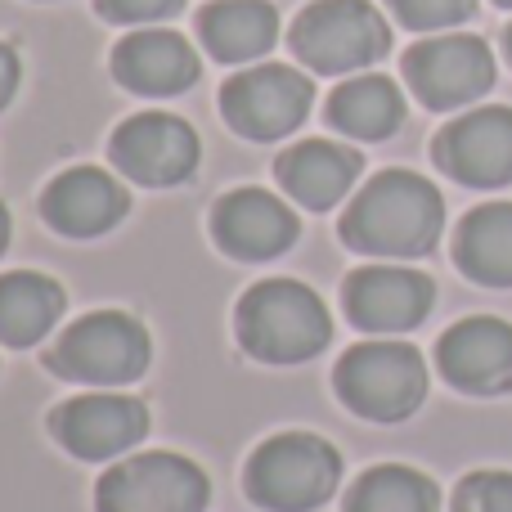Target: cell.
Masks as SVG:
<instances>
[{"label":"cell","mask_w":512,"mask_h":512,"mask_svg":"<svg viewBox=\"0 0 512 512\" xmlns=\"http://www.w3.org/2000/svg\"><path fill=\"white\" fill-rule=\"evenodd\" d=\"M445 203L414 171H382L342 216V239L364 256H423L436 248Z\"/></svg>","instance_id":"obj_1"},{"label":"cell","mask_w":512,"mask_h":512,"mask_svg":"<svg viewBox=\"0 0 512 512\" xmlns=\"http://www.w3.org/2000/svg\"><path fill=\"white\" fill-rule=\"evenodd\" d=\"M50 427L63 441V450H72L77 459L99 463V459H113V454L131 450L149 432V414L131 396H77L63 409H54Z\"/></svg>","instance_id":"obj_15"},{"label":"cell","mask_w":512,"mask_h":512,"mask_svg":"<svg viewBox=\"0 0 512 512\" xmlns=\"http://www.w3.org/2000/svg\"><path fill=\"white\" fill-rule=\"evenodd\" d=\"M328 122L351 140H387L405 122V95L396 90V81L364 72L328 95Z\"/></svg>","instance_id":"obj_20"},{"label":"cell","mask_w":512,"mask_h":512,"mask_svg":"<svg viewBox=\"0 0 512 512\" xmlns=\"http://www.w3.org/2000/svg\"><path fill=\"white\" fill-rule=\"evenodd\" d=\"M337 396L373 423H400L427 396L423 355L409 342H360L342 355L333 373Z\"/></svg>","instance_id":"obj_4"},{"label":"cell","mask_w":512,"mask_h":512,"mask_svg":"<svg viewBox=\"0 0 512 512\" xmlns=\"http://www.w3.org/2000/svg\"><path fill=\"white\" fill-rule=\"evenodd\" d=\"M113 153L117 171L135 185H149V189H171L180 180L194 176L198 167V135L189 122L171 113H135L126 117L122 126L113 131Z\"/></svg>","instance_id":"obj_10"},{"label":"cell","mask_w":512,"mask_h":512,"mask_svg":"<svg viewBox=\"0 0 512 512\" xmlns=\"http://www.w3.org/2000/svg\"><path fill=\"white\" fill-rule=\"evenodd\" d=\"M292 54L319 77H342L378 63L391 50V27L369 0H315L288 32Z\"/></svg>","instance_id":"obj_3"},{"label":"cell","mask_w":512,"mask_h":512,"mask_svg":"<svg viewBox=\"0 0 512 512\" xmlns=\"http://www.w3.org/2000/svg\"><path fill=\"white\" fill-rule=\"evenodd\" d=\"M180 9H185V0H99V14L108 23H162Z\"/></svg>","instance_id":"obj_26"},{"label":"cell","mask_w":512,"mask_h":512,"mask_svg":"<svg viewBox=\"0 0 512 512\" xmlns=\"http://www.w3.org/2000/svg\"><path fill=\"white\" fill-rule=\"evenodd\" d=\"M18 81H23V59L0 41V113L9 108V99L18 95Z\"/></svg>","instance_id":"obj_27"},{"label":"cell","mask_w":512,"mask_h":512,"mask_svg":"<svg viewBox=\"0 0 512 512\" xmlns=\"http://www.w3.org/2000/svg\"><path fill=\"white\" fill-rule=\"evenodd\" d=\"M198 36L216 63H252L279 41V9L270 0H212L198 14Z\"/></svg>","instance_id":"obj_19"},{"label":"cell","mask_w":512,"mask_h":512,"mask_svg":"<svg viewBox=\"0 0 512 512\" xmlns=\"http://www.w3.org/2000/svg\"><path fill=\"white\" fill-rule=\"evenodd\" d=\"M95 504L99 512H203L207 477L180 454H135L99 481Z\"/></svg>","instance_id":"obj_9"},{"label":"cell","mask_w":512,"mask_h":512,"mask_svg":"<svg viewBox=\"0 0 512 512\" xmlns=\"http://www.w3.org/2000/svg\"><path fill=\"white\" fill-rule=\"evenodd\" d=\"M454 512H512V472H472L454 490Z\"/></svg>","instance_id":"obj_25"},{"label":"cell","mask_w":512,"mask_h":512,"mask_svg":"<svg viewBox=\"0 0 512 512\" xmlns=\"http://www.w3.org/2000/svg\"><path fill=\"white\" fill-rule=\"evenodd\" d=\"M441 373L468 396L512 391V324L495 315H472L454 324L436 346Z\"/></svg>","instance_id":"obj_14"},{"label":"cell","mask_w":512,"mask_h":512,"mask_svg":"<svg viewBox=\"0 0 512 512\" xmlns=\"http://www.w3.org/2000/svg\"><path fill=\"white\" fill-rule=\"evenodd\" d=\"M454 256L468 279L486 288H512V203H486L463 216Z\"/></svg>","instance_id":"obj_22"},{"label":"cell","mask_w":512,"mask_h":512,"mask_svg":"<svg viewBox=\"0 0 512 512\" xmlns=\"http://www.w3.org/2000/svg\"><path fill=\"white\" fill-rule=\"evenodd\" d=\"M495 5H504V9H512V0H495Z\"/></svg>","instance_id":"obj_30"},{"label":"cell","mask_w":512,"mask_h":512,"mask_svg":"<svg viewBox=\"0 0 512 512\" xmlns=\"http://www.w3.org/2000/svg\"><path fill=\"white\" fill-rule=\"evenodd\" d=\"M450 180L472 189H499L512 180V108H472L454 117L432 144Z\"/></svg>","instance_id":"obj_11"},{"label":"cell","mask_w":512,"mask_h":512,"mask_svg":"<svg viewBox=\"0 0 512 512\" xmlns=\"http://www.w3.org/2000/svg\"><path fill=\"white\" fill-rule=\"evenodd\" d=\"M405 81L427 108L450 113V108L472 104L495 86V54L481 36L445 32L432 41H418L405 54Z\"/></svg>","instance_id":"obj_8"},{"label":"cell","mask_w":512,"mask_h":512,"mask_svg":"<svg viewBox=\"0 0 512 512\" xmlns=\"http://www.w3.org/2000/svg\"><path fill=\"white\" fill-rule=\"evenodd\" d=\"M198 72H203V63H198L194 45L180 32H171V27H135L113 50L117 86L135 90L144 99L185 95L198 81Z\"/></svg>","instance_id":"obj_13"},{"label":"cell","mask_w":512,"mask_h":512,"mask_svg":"<svg viewBox=\"0 0 512 512\" xmlns=\"http://www.w3.org/2000/svg\"><path fill=\"white\" fill-rule=\"evenodd\" d=\"M315 104V81L288 63H256L221 86V113L248 140H283L306 122Z\"/></svg>","instance_id":"obj_7"},{"label":"cell","mask_w":512,"mask_h":512,"mask_svg":"<svg viewBox=\"0 0 512 512\" xmlns=\"http://www.w3.org/2000/svg\"><path fill=\"white\" fill-rule=\"evenodd\" d=\"M441 495L414 468H373L355 481L346 512H436Z\"/></svg>","instance_id":"obj_23"},{"label":"cell","mask_w":512,"mask_h":512,"mask_svg":"<svg viewBox=\"0 0 512 512\" xmlns=\"http://www.w3.org/2000/svg\"><path fill=\"white\" fill-rule=\"evenodd\" d=\"M360 167V153L333 140H301L274 162L279 185L310 212H328L333 203H342L351 194V185L360 180Z\"/></svg>","instance_id":"obj_18"},{"label":"cell","mask_w":512,"mask_h":512,"mask_svg":"<svg viewBox=\"0 0 512 512\" xmlns=\"http://www.w3.org/2000/svg\"><path fill=\"white\" fill-rule=\"evenodd\" d=\"M5 243H9V212H5V203H0V252H5Z\"/></svg>","instance_id":"obj_28"},{"label":"cell","mask_w":512,"mask_h":512,"mask_svg":"<svg viewBox=\"0 0 512 512\" xmlns=\"http://www.w3.org/2000/svg\"><path fill=\"white\" fill-rule=\"evenodd\" d=\"M239 342L261 364H301L328 346V310L306 283L265 279L239 306Z\"/></svg>","instance_id":"obj_2"},{"label":"cell","mask_w":512,"mask_h":512,"mask_svg":"<svg viewBox=\"0 0 512 512\" xmlns=\"http://www.w3.org/2000/svg\"><path fill=\"white\" fill-rule=\"evenodd\" d=\"M216 243L239 261H270L297 239V216L265 189H234L216 203Z\"/></svg>","instance_id":"obj_16"},{"label":"cell","mask_w":512,"mask_h":512,"mask_svg":"<svg viewBox=\"0 0 512 512\" xmlns=\"http://www.w3.org/2000/svg\"><path fill=\"white\" fill-rule=\"evenodd\" d=\"M41 212L68 239H95L126 216V189L99 167H72L50 180Z\"/></svg>","instance_id":"obj_17"},{"label":"cell","mask_w":512,"mask_h":512,"mask_svg":"<svg viewBox=\"0 0 512 512\" xmlns=\"http://www.w3.org/2000/svg\"><path fill=\"white\" fill-rule=\"evenodd\" d=\"M149 369V333L122 310L77 319L54 346V373L90 387H126Z\"/></svg>","instance_id":"obj_6"},{"label":"cell","mask_w":512,"mask_h":512,"mask_svg":"<svg viewBox=\"0 0 512 512\" xmlns=\"http://www.w3.org/2000/svg\"><path fill=\"white\" fill-rule=\"evenodd\" d=\"M387 5L414 32H445L477 14V0H387Z\"/></svg>","instance_id":"obj_24"},{"label":"cell","mask_w":512,"mask_h":512,"mask_svg":"<svg viewBox=\"0 0 512 512\" xmlns=\"http://www.w3.org/2000/svg\"><path fill=\"white\" fill-rule=\"evenodd\" d=\"M432 279L409 265H364L346 279V315L364 333H405L432 310Z\"/></svg>","instance_id":"obj_12"},{"label":"cell","mask_w":512,"mask_h":512,"mask_svg":"<svg viewBox=\"0 0 512 512\" xmlns=\"http://www.w3.org/2000/svg\"><path fill=\"white\" fill-rule=\"evenodd\" d=\"M504 41H508V59H512V27H508V36H504Z\"/></svg>","instance_id":"obj_29"},{"label":"cell","mask_w":512,"mask_h":512,"mask_svg":"<svg viewBox=\"0 0 512 512\" xmlns=\"http://www.w3.org/2000/svg\"><path fill=\"white\" fill-rule=\"evenodd\" d=\"M63 315V288L50 274L14 270L0 274V342L5 346H32L59 324Z\"/></svg>","instance_id":"obj_21"},{"label":"cell","mask_w":512,"mask_h":512,"mask_svg":"<svg viewBox=\"0 0 512 512\" xmlns=\"http://www.w3.org/2000/svg\"><path fill=\"white\" fill-rule=\"evenodd\" d=\"M342 459L328 441L288 432L265 441L248 463V495L270 512H306L337 490Z\"/></svg>","instance_id":"obj_5"}]
</instances>
